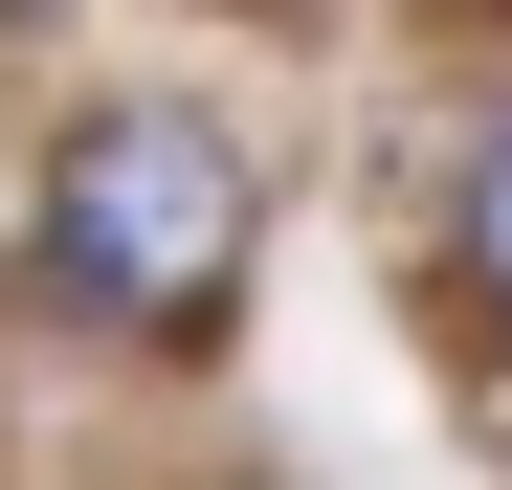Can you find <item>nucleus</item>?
Wrapping results in <instances>:
<instances>
[{"label":"nucleus","instance_id":"nucleus-1","mask_svg":"<svg viewBox=\"0 0 512 490\" xmlns=\"http://www.w3.org/2000/svg\"><path fill=\"white\" fill-rule=\"evenodd\" d=\"M45 290L90 312V335L201 357L223 290H245V156L201 112H90V134L45 156Z\"/></svg>","mask_w":512,"mask_h":490},{"label":"nucleus","instance_id":"nucleus-2","mask_svg":"<svg viewBox=\"0 0 512 490\" xmlns=\"http://www.w3.org/2000/svg\"><path fill=\"white\" fill-rule=\"evenodd\" d=\"M468 268L512 290V134H490V179H468Z\"/></svg>","mask_w":512,"mask_h":490}]
</instances>
